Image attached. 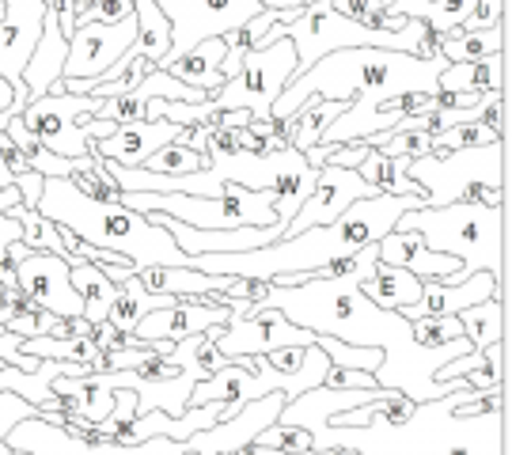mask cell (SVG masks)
<instances>
[{
  "label": "cell",
  "instance_id": "1",
  "mask_svg": "<svg viewBox=\"0 0 512 455\" xmlns=\"http://www.w3.org/2000/svg\"><path fill=\"white\" fill-rule=\"evenodd\" d=\"M376 258H380L376 243H368L361 255L315 270V277L304 285H293V289L274 285L266 308H277L289 323L311 330V334H330V338L349 342V346L380 349L384 364L376 368V383L387 391H399L410 402H433L444 395H456V391H471L463 380H433L440 364L471 353L467 338L440 349L418 346L414 330L399 311L376 308L372 300L361 296V281L372 273Z\"/></svg>",
  "mask_w": 512,
  "mask_h": 455
},
{
  "label": "cell",
  "instance_id": "2",
  "mask_svg": "<svg viewBox=\"0 0 512 455\" xmlns=\"http://www.w3.org/2000/svg\"><path fill=\"white\" fill-rule=\"evenodd\" d=\"M444 57L421 61L399 50H334L323 61H315L308 73L289 80V88L277 95L274 118H293L308 99H342L349 110L334 118L319 145H349L368 141L376 133L399 129L403 118L387 114L384 103L399 91H425L437 95V76L444 73Z\"/></svg>",
  "mask_w": 512,
  "mask_h": 455
},
{
  "label": "cell",
  "instance_id": "3",
  "mask_svg": "<svg viewBox=\"0 0 512 455\" xmlns=\"http://www.w3.org/2000/svg\"><path fill=\"white\" fill-rule=\"evenodd\" d=\"M421 205H425V198L376 194V198L353 201L334 224L308 228V232H296V236H281L277 243H266L258 251L194 255L190 270L220 273V277H258V281H274L277 289H293V285L311 281L315 270L361 255L368 243H380L399 224L403 213L421 209Z\"/></svg>",
  "mask_w": 512,
  "mask_h": 455
},
{
  "label": "cell",
  "instance_id": "4",
  "mask_svg": "<svg viewBox=\"0 0 512 455\" xmlns=\"http://www.w3.org/2000/svg\"><path fill=\"white\" fill-rule=\"evenodd\" d=\"M46 220L69 228L84 243L126 255L137 270L148 266H190V258L179 251V243L167 236L160 224H152L145 213L129 205H107V201L84 198L69 179H46L42 198L35 205Z\"/></svg>",
  "mask_w": 512,
  "mask_h": 455
},
{
  "label": "cell",
  "instance_id": "5",
  "mask_svg": "<svg viewBox=\"0 0 512 455\" xmlns=\"http://www.w3.org/2000/svg\"><path fill=\"white\" fill-rule=\"evenodd\" d=\"M505 213L509 205H440L410 209L399 217L395 232H418L429 251L459 258L463 273H494L505 300Z\"/></svg>",
  "mask_w": 512,
  "mask_h": 455
},
{
  "label": "cell",
  "instance_id": "6",
  "mask_svg": "<svg viewBox=\"0 0 512 455\" xmlns=\"http://www.w3.org/2000/svg\"><path fill=\"white\" fill-rule=\"evenodd\" d=\"M406 175L418 182L421 198L429 209L440 205H509V160H505V141L490 148H459L444 156H421L410 160Z\"/></svg>",
  "mask_w": 512,
  "mask_h": 455
},
{
  "label": "cell",
  "instance_id": "7",
  "mask_svg": "<svg viewBox=\"0 0 512 455\" xmlns=\"http://www.w3.org/2000/svg\"><path fill=\"white\" fill-rule=\"evenodd\" d=\"M137 213H164L198 232H228V228H266L277 224L274 190H243L232 186L220 198H190V194H126Z\"/></svg>",
  "mask_w": 512,
  "mask_h": 455
},
{
  "label": "cell",
  "instance_id": "8",
  "mask_svg": "<svg viewBox=\"0 0 512 455\" xmlns=\"http://www.w3.org/2000/svg\"><path fill=\"white\" fill-rule=\"evenodd\" d=\"M296 76V46L289 38H277L274 46L247 50L243 69L232 80H224L209 103L217 110H247L251 118H266L274 110L277 95L289 88Z\"/></svg>",
  "mask_w": 512,
  "mask_h": 455
},
{
  "label": "cell",
  "instance_id": "9",
  "mask_svg": "<svg viewBox=\"0 0 512 455\" xmlns=\"http://www.w3.org/2000/svg\"><path fill=\"white\" fill-rule=\"evenodd\" d=\"M156 8L171 23V50L160 61V69L179 61L186 50H194L205 38L239 31L247 19H255L262 12L258 0H156Z\"/></svg>",
  "mask_w": 512,
  "mask_h": 455
},
{
  "label": "cell",
  "instance_id": "10",
  "mask_svg": "<svg viewBox=\"0 0 512 455\" xmlns=\"http://www.w3.org/2000/svg\"><path fill=\"white\" fill-rule=\"evenodd\" d=\"M99 107H103V99H95V95H69V91H61V80H57L46 95H38V99H31L23 107L19 122L50 152L76 160V156H88L92 152V145L80 133V118L99 114Z\"/></svg>",
  "mask_w": 512,
  "mask_h": 455
},
{
  "label": "cell",
  "instance_id": "11",
  "mask_svg": "<svg viewBox=\"0 0 512 455\" xmlns=\"http://www.w3.org/2000/svg\"><path fill=\"white\" fill-rule=\"evenodd\" d=\"M4 444L12 452H27V455H183L186 452V444L167 437H152L145 444H118V440L88 444V440L69 437L65 429L46 425V421L38 418L19 421L16 429L4 437Z\"/></svg>",
  "mask_w": 512,
  "mask_h": 455
},
{
  "label": "cell",
  "instance_id": "12",
  "mask_svg": "<svg viewBox=\"0 0 512 455\" xmlns=\"http://www.w3.org/2000/svg\"><path fill=\"white\" fill-rule=\"evenodd\" d=\"M213 346L228 361H239V357H266L285 346H315V334L289 323L277 308H262L243 319H228V327Z\"/></svg>",
  "mask_w": 512,
  "mask_h": 455
},
{
  "label": "cell",
  "instance_id": "13",
  "mask_svg": "<svg viewBox=\"0 0 512 455\" xmlns=\"http://www.w3.org/2000/svg\"><path fill=\"white\" fill-rule=\"evenodd\" d=\"M137 42V16L122 23H80L69 38V57L61 80H99L118 57Z\"/></svg>",
  "mask_w": 512,
  "mask_h": 455
},
{
  "label": "cell",
  "instance_id": "14",
  "mask_svg": "<svg viewBox=\"0 0 512 455\" xmlns=\"http://www.w3.org/2000/svg\"><path fill=\"white\" fill-rule=\"evenodd\" d=\"M380 190L365 182L357 171H346V167H323L319 179H315V190L308 194V201L300 205V213L289 220L285 236H296V232H308V228H323V224H334V220L346 213L353 201L376 198Z\"/></svg>",
  "mask_w": 512,
  "mask_h": 455
},
{
  "label": "cell",
  "instance_id": "15",
  "mask_svg": "<svg viewBox=\"0 0 512 455\" xmlns=\"http://www.w3.org/2000/svg\"><path fill=\"white\" fill-rule=\"evenodd\" d=\"M285 402L289 399H285L281 391L243 402V410H239L236 418L220 421V425H209V429H202V433H194V437L186 440V452L232 455V452H239V448H247V444H255L258 433H266L270 425H277V414H281Z\"/></svg>",
  "mask_w": 512,
  "mask_h": 455
},
{
  "label": "cell",
  "instance_id": "16",
  "mask_svg": "<svg viewBox=\"0 0 512 455\" xmlns=\"http://www.w3.org/2000/svg\"><path fill=\"white\" fill-rule=\"evenodd\" d=\"M16 285L42 311H50L57 319H80L84 315V300L76 296L73 281H69V262L57 255H42L31 251L16 266Z\"/></svg>",
  "mask_w": 512,
  "mask_h": 455
},
{
  "label": "cell",
  "instance_id": "17",
  "mask_svg": "<svg viewBox=\"0 0 512 455\" xmlns=\"http://www.w3.org/2000/svg\"><path fill=\"white\" fill-rule=\"evenodd\" d=\"M376 251H380V262L399 266V270H410L414 277H421V281H437V285H459V281H467L459 258L429 251L418 232H395V228H391V232L376 243Z\"/></svg>",
  "mask_w": 512,
  "mask_h": 455
},
{
  "label": "cell",
  "instance_id": "18",
  "mask_svg": "<svg viewBox=\"0 0 512 455\" xmlns=\"http://www.w3.org/2000/svg\"><path fill=\"white\" fill-rule=\"evenodd\" d=\"M228 319H232L228 308H202V304H194V300H175L171 308L148 311L133 334H137L141 346H145V342H171V346H175V342H183L190 334L228 327Z\"/></svg>",
  "mask_w": 512,
  "mask_h": 455
},
{
  "label": "cell",
  "instance_id": "19",
  "mask_svg": "<svg viewBox=\"0 0 512 455\" xmlns=\"http://www.w3.org/2000/svg\"><path fill=\"white\" fill-rule=\"evenodd\" d=\"M486 300H501V289H497L494 273H471L467 281L459 285H437V281H421V300L403 308L406 323L414 319H433V315H459L463 308H475V304H486ZM505 304V300H501Z\"/></svg>",
  "mask_w": 512,
  "mask_h": 455
},
{
  "label": "cell",
  "instance_id": "20",
  "mask_svg": "<svg viewBox=\"0 0 512 455\" xmlns=\"http://www.w3.org/2000/svg\"><path fill=\"white\" fill-rule=\"evenodd\" d=\"M179 141V126L171 122H129V126H118L107 141H95L92 152L99 160L118 167H141L156 152V148Z\"/></svg>",
  "mask_w": 512,
  "mask_h": 455
},
{
  "label": "cell",
  "instance_id": "21",
  "mask_svg": "<svg viewBox=\"0 0 512 455\" xmlns=\"http://www.w3.org/2000/svg\"><path fill=\"white\" fill-rule=\"evenodd\" d=\"M65 57H69V38L61 35V23H57L54 4H46V19H42V35H38V46L27 69H23V84L31 91V99L46 95L54 88L61 73H65Z\"/></svg>",
  "mask_w": 512,
  "mask_h": 455
},
{
  "label": "cell",
  "instance_id": "22",
  "mask_svg": "<svg viewBox=\"0 0 512 455\" xmlns=\"http://www.w3.org/2000/svg\"><path fill=\"white\" fill-rule=\"evenodd\" d=\"M137 281L156 296H202V292H228L236 277H220V273H202L190 266H148L137 270Z\"/></svg>",
  "mask_w": 512,
  "mask_h": 455
},
{
  "label": "cell",
  "instance_id": "23",
  "mask_svg": "<svg viewBox=\"0 0 512 455\" xmlns=\"http://www.w3.org/2000/svg\"><path fill=\"white\" fill-rule=\"evenodd\" d=\"M361 296L384 311H403L421 300V277H414L410 270H399V266H387V262L376 258L372 273L361 281Z\"/></svg>",
  "mask_w": 512,
  "mask_h": 455
},
{
  "label": "cell",
  "instance_id": "24",
  "mask_svg": "<svg viewBox=\"0 0 512 455\" xmlns=\"http://www.w3.org/2000/svg\"><path fill=\"white\" fill-rule=\"evenodd\" d=\"M509 88V69H505V50L490 54L486 61H467V65H444L437 76V91H456V95H486V91Z\"/></svg>",
  "mask_w": 512,
  "mask_h": 455
},
{
  "label": "cell",
  "instance_id": "25",
  "mask_svg": "<svg viewBox=\"0 0 512 455\" xmlns=\"http://www.w3.org/2000/svg\"><path fill=\"white\" fill-rule=\"evenodd\" d=\"M220 65H224V38H205L194 50H186L179 61L164 65V73H171L179 84H186V88L205 91V99H209V95L224 84Z\"/></svg>",
  "mask_w": 512,
  "mask_h": 455
},
{
  "label": "cell",
  "instance_id": "26",
  "mask_svg": "<svg viewBox=\"0 0 512 455\" xmlns=\"http://www.w3.org/2000/svg\"><path fill=\"white\" fill-rule=\"evenodd\" d=\"M179 296H156V292H148L137 277H126L122 285H118V296H114V304H110V315L107 323L114 330H122V334H133L137 323L145 319L148 311H160V308H171Z\"/></svg>",
  "mask_w": 512,
  "mask_h": 455
},
{
  "label": "cell",
  "instance_id": "27",
  "mask_svg": "<svg viewBox=\"0 0 512 455\" xmlns=\"http://www.w3.org/2000/svg\"><path fill=\"white\" fill-rule=\"evenodd\" d=\"M69 281H73L76 296L84 300V319L88 323H107L110 315V304H114V296H118V285H110L107 273L99 270L95 262H73L69 266Z\"/></svg>",
  "mask_w": 512,
  "mask_h": 455
},
{
  "label": "cell",
  "instance_id": "28",
  "mask_svg": "<svg viewBox=\"0 0 512 455\" xmlns=\"http://www.w3.org/2000/svg\"><path fill=\"white\" fill-rule=\"evenodd\" d=\"M505 27L509 19H501L490 31H456V35L440 38V57L448 65H467V61H486L490 54L505 50Z\"/></svg>",
  "mask_w": 512,
  "mask_h": 455
},
{
  "label": "cell",
  "instance_id": "29",
  "mask_svg": "<svg viewBox=\"0 0 512 455\" xmlns=\"http://www.w3.org/2000/svg\"><path fill=\"white\" fill-rule=\"evenodd\" d=\"M406 167H410V160L406 156H384V152H368L365 160H361V167H357V175L365 182H372L380 194H395V198H421L418 182L406 175Z\"/></svg>",
  "mask_w": 512,
  "mask_h": 455
},
{
  "label": "cell",
  "instance_id": "30",
  "mask_svg": "<svg viewBox=\"0 0 512 455\" xmlns=\"http://www.w3.org/2000/svg\"><path fill=\"white\" fill-rule=\"evenodd\" d=\"M205 402H236V406L251 402V372L239 361L213 372L209 380H202L190 391V406H205Z\"/></svg>",
  "mask_w": 512,
  "mask_h": 455
},
{
  "label": "cell",
  "instance_id": "31",
  "mask_svg": "<svg viewBox=\"0 0 512 455\" xmlns=\"http://www.w3.org/2000/svg\"><path fill=\"white\" fill-rule=\"evenodd\" d=\"M463 338L471 342V349H490L505 338V304L501 300H486L475 308H463L456 315Z\"/></svg>",
  "mask_w": 512,
  "mask_h": 455
},
{
  "label": "cell",
  "instance_id": "32",
  "mask_svg": "<svg viewBox=\"0 0 512 455\" xmlns=\"http://www.w3.org/2000/svg\"><path fill=\"white\" fill-rule=\"evenodd\" d=\"M346 110H349V103H342V99H308V103L293 114L296 118V137H293L296 152H308V148L319 145L330 122L342 118Z\"/></svg>",
  "mask_w": 512,
  "mask_h": 455
},
{
  "label": "cell",
  "instance_id": "33",
  "mask_svg": "<svg viewBox=\"0 0 512 455\" xmlns=\"http://www.w3.org/2000/svg\"><path fill=\"white\" fill-rule=\"evenodd\" d=\"M12 220H19V228H23V236L19 243L27 247V251H42V255H57L65 258V243H61V232H57L54 220H46L38 209H27L23 201H16L12 209H4ZM69 262V258H65Z\"/></svg>",
  "mask_w": 512,
  "mask_h": 455
},
{
  "label": "cell",
  "instance_id": "34",
  "mask_svg": "<svg viewBox=\"0 0 512 455\" xmlns=\"http://www.w3.org/2000/svg\"><path fill=\"white\" fill-rule=\"evenodd\" d=\"M69 182H73L84 198H92V201H107V205H122V201H126V190L114 182V175H110L107 164H103L95 152L76 160V171L69 175Z\"/></svg>",
  "mask_w": 512,
  "mask_h": 455
},
{
  "label": "cell",
  "instance_id": "35",
  "mask_svg": "<svg viewBox=\"0 0 512 455\" xmlns=\"http://www.w3.org/2000/svg\"><path fill=\"white\" fill-rule=\"evenodd\" d=\"M141 167L152 171V175H198V171L209 167V160H205V152H194V148L171 141V145L156 148Z\"/></svg>",
  "mask_w": 512,
  "mask_h": 455
},
{
  "label": "cell",
  "instance_id": "36",
  "mask_svg": "<svg viewBox=\"0 0 512 455\" xmlns=\"http://www.w3.org/2000/svg\"><path fill=\"white\" fill-rule=\"evenodd\" d=\"M315 346L323 349L330 357V364H338V368H361V372H372L376 376V368L384 364V353L372 346H349V342H338V338H330V334H315Z\"/></svg>",
  "mask_w": 512,
  "mask_h": 455
},
{
  "label": "cell",
  "instance_id": "37",
  "mask_svg": "<svg viewBox=\"0 0 512 455\" xmlns=\"http://www.w3.org/2000/svg\"><path fill=\"white\" fill-rule=\"evenodd\" d=\"M497 141H501V137H497L490 126H482V122H463V126L440 129L437 137H433V156L459 152V148H490V145H497Z\"/></svg>",
  "mask_w": 512,
  "mask_h": 455
},
{
  "label": "cell",
  "instance_id": "38",
  "mask_svg": "<svg viewBox=\"0 0 512 455\" xmlns=\"http://www.w3.org/2000/svg\"><path fill=\"white\" fill-rule=\"evenodd\" d=\"M414 330V342L429 349L452 346V342H463V327H459L456 315H433V319H414L410 323Z\"/></svg>",
  "mask_w": 512,
  "mask_h": 455
},
{
  "label": "cell",
  "instance_id": "39",
  "mask_svg": "<svg viewBox=\"0 0 512 455\" xmlns=\"http://www.w3.org/2000/svg\"><path fill=\"white\" fill-rule=\"evenodd\" d=\"M384 156H406V160H421V156H433V137L421 133V129H391L387 133L384 148H376Z\"/></svg>",
  "mask_w": 512,
  "mask_h": 455
},
{
  "label": "cell",
  "instance_id": "40",
  "mask_svg": "<svg viewBox=\"0 0 512 455\" xmlns=\"http://www.w3.org/2000/svg\"><path fill=\"white\" fill-rule=\"evenodd\" d=\"M133 418H137V395L129 387H118L114 391V406H110L107 418L95 425V433H99V440H114Z\"/></svg>",
  "mask_w": 512,
  "mask_h": 455
},
{
  "label": "cell",
  "instance_id": "41",
  "mask_svg": "<svg viewBox=\"0 0 512 455\" xmlns=\"http://www.w3.org/2000/svg\"><path fill=\"white\" fill-rule=\"evenodd\" d=\"M255 444H262V448H274V452H308L311 433H308V429H293V425H270L266 433H258Z\"/></svg>",
  "mask_w": 512,
  "mask_h": 455
},
{
  "label": "cell",
  "instance_id": "42",
  "mask_svg": "<svg viewBox=\"0 0 512 455\" xmlns=\"http://www.w3.org/2000/svg\"><path fill=\"white\" fill-rule=\"evenodd\" d=\"M323 387L330 391H376L380 383L372 372H361V368H338V364H330L327 376H323Z\"/></svg>",
  "mask_w": 512,
  "mask_h": 455
},
{
  "label": "cell",
  "instance_id": "43",
  "mask_svg": "<svg viewBox=\"0 0 512 455\" xmlns=\"http://www.w3.org/2000/svg\"><path fill=\"white\" fill-rule=\"evenodd\" d=\"M501 19H505V0H475V12L467 16L459 31H490Z\"/></svg>",
  "mask_w": 512,
  "mask_h": 455
},
{
  "label": "cell",
  "instance_id": "44",
  "mask_svg": "<svg viewBox=\"0 0 512 455\" xmlns=\"http://www.w3.org/2000/svg\"><path fill=\"white\" fill-rule=\"evenodd\" d=\"M19 342H23L19 334H0V357H4V364H12V368L35 372L42 361H35V357H23V353H19Z\"/></svg>",
  "mask_w": 512,
  "mask_h": 455
},
{
  "label": "cell",
  "instance_id": "45",
  "mask_svg": "<svg viewBox=\"0 0 512 455\" xmlns=\"http://www.w3.org/2000/svg\"><path fill=\"white\" fill-rule=\"evenodd\" d=\"M114 129H118V122L99 118V114H92V118H80V133H84V141H88V145H95V141H107Z\"/></svg>",
  "mask_w": 512,
  "mask_h": 455
},
{
  "label": "cell",
  "instance_id": "46",
  "mask_svg": "<svg viewBox=\"0 0 512 455\" xmlns=\"http://www.w3.org/2000/svg\"><path fill=\"white\" fill-rule=\"evenodd\" d=\"M262 8H274V12H281V8H311V4H319V0H258Z\"/></svg>",
  "mask_w": 512,
  "mask_h": 455
},
{
  "label": "cell",
  "instance_id": "47",
  "mask_svg": "<svg viewBox=\"0 0 512 455\" xmlns=\"http://www.w3.org/2000/svg\"><path fill=\"white\" fill-rule=\"evenodd\" d=\"M16 201H19V190H0V213H4V209H12Z\"/></svg>",
  "mask_w": 512,
  "mask_h": 455
},
{
  "label": "cell",
  "instance_id": "48",
  "mask_svg": "<svg viewBox=\"0 0 512 455\" xmlns=\"http://www.w3.org/2000/svg\"><path fill=\"white\" fill-rule=\"evenodd\" d=\"M0 455H27V452H12V448H4V452H0Z\"/></svg>",
  "mask_w": 512,
  "mask_h": 455
},
{
  "label": "cell",
  "instance_id": "49",
  "mask_svg": "<svg viewBox=\"0 0 512 455\" xmlns=\"http://www.w3.org/2000/svg\"><path fill=\"white\" fill-rule=\"evenodd\" d=\"M76 4H80V0H73V8H76Z\"/></svg>",
  "mask_w": 512,
  "mask_h": 455
},
{
  "label": "cell",
  "instance_id": "50",
  "mask_svg": "<svg viewBox=\"0 0 512 455\" xmlns=\"http://www.w3.org/2000/svg\"><path fill=\"white\" fill-rule=\"evenodd\" d=\"M183 455H194V452H183Z\"/></svg>",
  "mask_w": 512,
  "mask_h": 455
}]
</instances>
